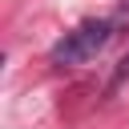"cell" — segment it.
Instances as JSON below:
<instances>
[{
    "label": "cell",
    "mask_w": 129,
    "mask_h": 129,
    "mask_svg": "<svg viewBox=\"0 0 129 129\" xmlns=\"http://www.w3.org/2000/svg\"><path fill=\"white\" fill-rule=\"evenodd\" d=\"M117 32H121V28H117V20H113V16H93V20H81L73 32H64V36L52 44L48 60H52V64H64V69L89 64L93 56H101V52H105V44H109Z\"/></svg>",
    "instance_id": "1"
},
{
    "label": "cell",
    "mask_w": 129,
    "mask_h": 129,
    "mask_svg": "<svg viewBox=\"0 0 129 129\" xmlns=\"http://www.w3.org/2000/svg\"><path fill=\"white\" fill-rule=\"evenodd\" d=\"M125 81H129V52H125V56H121V64H117V73H113V81H109V93H113V89H121Z\"/></svg>",
    "instance_id": "2"
},
{
    "label": "cell",
    "mask_w": 129,
    "mask_h": 129,
    "mask_svg": "<svg viewBox=\"0 0 129 129\" xmlns=\"http://www.w3.org/2000/svg\"><path fill=\"white\" fill-rule=\"evenodd\" d=\"M113 20H117V28H121V32L129 28V0H125V4H121V8L113 12Z\"/></svg>",
    "instance_id": "3"
}]
</instances>
